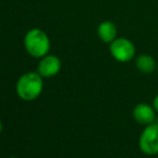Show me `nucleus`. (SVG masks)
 Listing matches in <instances>:
<instances>
[{
  "mask_svg": "<svg viewBox=\"0 0 158 158\" xmlns=\"http://www.w3.org/2000/svg\"><path fill=\"white\" fill-rule=\"evenodd\" d=\"M153 106H154L155 111L158 113V95H156L153 99Z\"/></svg>",
  "mask_w": 158,
  "mask_h": 158,
  "instance_id": "nucleus-9",
  "label": "nucleus"
},
{
  "mask_svg": "<svg viewBox=\"0 0 158 158\" xmlns=\"http://www.w3.org/2000/svg\"><path fill=\"white\" fill-rule=\"evenodd\" d=\"M157 158H158V156H157Z\"/></svg>",
  "mask_w": 158,
  "mask_h": 158,
  "instance_id": "nucleus-13",
  "label": "nucleus"
},
{
  "mask_svg": "<svg viewBox=\"0 0 158 158\" xmlns=\"http://www.w3.org/2000/svg\"><path fill=\"white\" fill-rule=\"evenodd\" d=\"M97 33L99 39L103 43L110 44L117 38V28L114 23L110 21H104L99 24L97 28Z\"/></svg>",
  "mask_w": 158,
  "mask_h": 158,
  "instance_id": "nucleus-7",
  "label": "nucleus"
},
{
  "mask_svg": "<svg viewBox=\"0 0 158 158\" xmlns=\"http://www.w3.org/2000/svg\"><path fill=\"white\" fill-rule=\"evenodd\" d=\"M156 111L154 106L148 103H138L132 110V116L138 124L143 126H148L155 123L156 121Z\"/></svg>",
  "mask_w": 158,
  "mask_h": 158,
  "instance_id": "nucleus-5",
  "label": "nucleus"
},
{
  "mask_svg": "<svg viewBox=\"0 0 158 158\" xmlns=\"http://www.w3.org/2000/svg\"><path fill=\"white\" fill-rule=\"evenodd\" d=\"M139 148L148 156L158 155V124H151L144 127L139 137Z\"/></svg>",
  "mask_w": 158,
  "mask_h": 158,
  "instance_id": "nucleus-3",
  "label": "nucleus"
},
{
  "mask_svg": "<svg viewBox=\"0 0 158 158\" xmlns=\"http://www.w3.org/2000/svg\"><path fill=\"white\" fill-rule=\"evenodd\" d=\"M24 44L27 52L35 58L46 56L51 48V42L48 35L38 28L29 30L26 33Z\"/></svg>",
  "mask_w": 158,
  "mask_h": 158,
  "instance_id": "nucleus-2",
  "label": "nucleus"
},
{
  "mask_svg": "<svg viewBox=\"0 0 158 158\" xmlns=\"http://www.w3.org/2000/svg\"><path fill=\"white\" fill-rule=\"evenodd\" d=\"M135 67L141 73L144 74H151L157 68V63L151 55L142 54L137 57L135 59Z\"/></svg>",
  "mask_w": 158,
  "mask_h": 158,
  "instance_id": "nucleus-8",
  "label": "nucleus"
},
{
  "mask_svg": "<svg viewBox=\"0 0 158 158\" xmlns=\"http://www.w3.org/2000/svg\"><path fill=\"white\" fill-rule=\"evenodd\" d=\"M110 54L119 63H128L135 57V44L127 38H116L110 43Z\"/></svg>",
  "mask_w": 158,
  "mask_h": 158,
  "instance_id": "nucleus-4",
  "label": "nucleus"
},
{
  "mask_svg": "<svg viewBox=\"0 0 158 158\" xmlns=\"http://www.w3.org/2000/svg\"><path fill=\"white\" fill-rule=\"evenodd\" d=\"M61 61L55 55H46L38 64V73L42 77H51L60 71Z\"/></svg>",
  "mask_w": 158,
  "mask_h": 158,
  "instance_id": "nucleus-6",
  "label": "nucleus"
},
{
  "mask_svg": "<svg viewBox=\"0 0 158 158\" xmlns=\"http://www.w3.org/2000/svg\"><path fill=\"white\" fill-rule=\"evenodd\" d=\"M157 69H158V64H157Z\"/></svg>",
  "mask_w": 158,
  "mask_h": 158,
  "instance_id": "nucleus-12",
  "label": "nucleus"
},
{
  "mask_svg": "<svg viewBox=\"0 0 158 158\" xmlns=\"http://www.w3.org/2000/svg\"><path fill=\"white\" fill-rule=\"evenodd\" d=\"M43 89V80L39 73L28 72L22 75L16 84V92L19 98L26 101L37 99Z\"/></svg>",
  "mask_w": 158,
  "mask_h": 158,
  "instance_id": "nucleus-1",
  "label": "nucleus"
},
{
  "mask_svg": "<svg viewBox=\"0 0 158 158\" xmlns=\"http://www.w3.org/2000/svg\"><path fill=\"white\" fill-rule=\"evenodd\" d=\"M10 158H17V157H10Z\"/></svg>",
  "mask_w": 158,
  "mask_h": 158,
  "instance_id": "nucleus-11",
  "label": "nucleus"
},
{
  "mask_svg": "<svg viewBox=\"0 0 158 158\" xmlns=\"http://www.w3.org/2000/svg\"><path fill=\"white\" fill-rule=\"evenodd\" d=\"M1 130H2V124H1V122H0V133H1Z\"/></svg>",
  "mask_w": 158,
  "mask_h": 158,
  "instance_id": "nucleus-10",
  "label": "nucleus"
}]
</instances>
